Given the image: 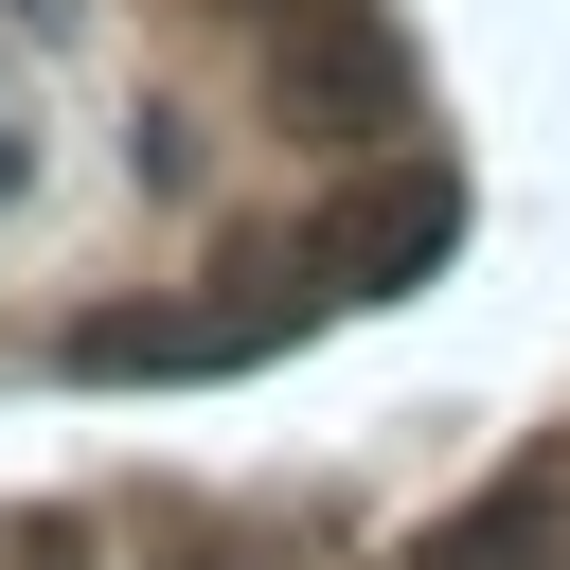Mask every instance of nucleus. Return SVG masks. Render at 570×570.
Listing matches in <instances>:
<instances>
[{"label":"nucleus","instance_id":"nucleus-6","mask_svg":"<svg viewBox=\"0 0 570 570\" xmlns=\"http://www.w3.org/2000/svg\"><path fill=\"white\" fill-rule=\"evenodd\" d=\"M18 160H36V142H18V125H0V196H18Z\"/></svg>","mask_w":570,"mask_h":570},{"label":"nucleus","instance_id":"nucleus-4","mask_svg":"<svg viewBox=\"0 0 570 570\" xmlns=\"http://www.w3.org/2000/svg\"><path fill=\"white\" fill-rule=\"evenodd\" d=\"M428 570H570V481H499Z\"/></svg>","mask_w":570,"mask_h":570},{"label":"nucleus","instance_id":"nucleus-2","mask_svg":"<svg viewBox=\"0 0 570 570\" xmlns=\"http://www.w3.org/2000/svg\"><path fill=\"white\" fill-rule=\"evenodd\" d=\"M285 338V285H249V303H107V321H71V374L89 392H125V374H249Z\"/></svg>","mask_w":570,"mask_h":570},{"label":"nucleus","instance_id":"nucleus-1","mask_svg":"<svg viewBox=\"0 0 570 570\" xmlns=\"http://www.w3.org/2000/svg\"><path fill=\"white\" fill-rule=\"evenodd\" d=\"M463 249V178L445 160H392L374 196H338V232H321V303H392V285H428Z\"/></svg>","mask_w":570,"mask_h":570},{"label":"nucleus","instance_id":"nucleus-5","mask_svg":"<svg viewBox=\"0 0 570 570\" xmlns=\"http://www.w3.org/2000/svg\"><path fill=\"white\" fill-rule=\"evenodd\" d=\"M0 18H18V36H89V0H0Z\"/></svg>","mask_w":570,"mask_h":570},{"label":"nucleus","instance_id":"nucleus-7","mask_svg":"<svg viewBox=\"0 0 570 570\" xmlns=\"http://www.w3.org/2000/svg\"><path fill=\"white\" fill-rule=\"evenodd\" d=\"M36 570H71V552H36Z\"/></svg>","mask_w":570,"mask_h":570},{"label":"nucleus","instance_id":"nucleus-3","mask_svg":"<svg viewBox=\"0 0 570 570\" xmlns=\"http://www.w3.org/2000/svg\"><path fill=\"white\" fill-rule=\"evenodd\" d=\"M267 89H285L303 142H392V125H410V53H392L374 18H303V36L267 53Z\"/></svg>","mask_w":570,"mask_h":570},{"label":"nucleus","instance_id":"nucleus-8","mask_svg":"<svg viewBox=\"0 0 570 570\" xmlns=\"http://www.w3.org/2000/svg\"><path fill=\"white\" fill-rule=\"evenodd\" d=\"M196 570H232V552H196Z\"/></svg>","mask_w":570,"mask_h":570}]
</instances>
